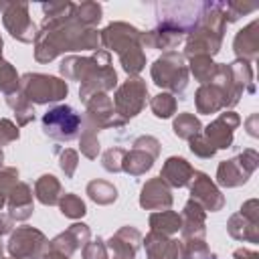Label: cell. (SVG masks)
Returning <instances> with one entry per match:
<instances>
[{
	"label": "cell",
	"mask_w": 259,
	"mask_h": 259,
	"mask_svg": "<svg viewBox=\"0 0 259 259\" xmlns=\"http://www.w3.org/2000/svg\"><path fill=\"white\" fill-rule=\"evenodd\" d=\"M99 47L97 28L79 24L73 14L63 18H42V26L34 38V59L49 63L61 53L95 51Z\"/></svg>",
	"instance_id": "cell-1"
},
{
	"label": "cell",
	"mask_w": 259,
	"mask_h": 259,
	"mask_svg": "<svg viewBox=\"0 0 259 259\" xmlns=\"http://www.w3.org/2000/svg\"><path fill=\"white\" fill-rule=\"evenodd\" d=\"M59 71L67 81H81V101H87L95 93H107L117 85V73L111 67L107 51H95L91 57H65Z\"/></svg>",
	"instance_id": "cell-2"
},
{
	"label": "cell",
	"mask_w": 259,
	"mask_h": 259,
	"mask_svg": "<svg viewBox=\"0 0 259 259\" xmlns=\"http://www.w3.org/2000/svg\"><path fill=\"white\" fill-rule=\"evenodd\" d=\"M225 28H227L225 2H202L200 16L186 38L184 55L186 57H196V55L212 57V55H217L221 51V45H223Z\"/></svg>",
	"instance_id": "cell-3"
},
{
	"label": "cell",
	"mask_w": 259,
	"mask_h": 259,
	"mask_svg": "<svg viewBox=\"0 0 259 259\" xmlns=\"http://www.w3.org/2000/svg\"><path fill=\"white\" fill-rule=\"evenodd\" d=\"M99 42L119 55L123 71L134 77L146 67V55L142 47V32L127 22H111L99 32Z\"/></svg>",
	"instance_id": "cell-4"
},
{
	"label": "cell",
	"mask_w": 259,
	"mask_h": 259,
	"mask_svg": "<svg viewBox=\"0 0 259 259\" xmlns=\"http://www.w3.org/2000/svg\"><path fill=\"white\" fill-rule=\"evenodd\" d=\"M150 73L158 87L172 93H182L188 85V67L184 63V55L176 51H166L162 57H158Z\"/></svg>",
	"instance_id": "cell-5"
},
{
	"label": "cell",
	"mask_w": 259,
	"mask_h": 259,
	"mask_svg": "<svg viewBox=\"0 0 259 259\" xmlns=\"http://www.w3.org/2000/svg\"><path fill=\"white\" fill-rule=\"evenodd\" d=\"M20 93L30 101V103H55L63 97H67V83L59 77L53 75H42V73H24L20 77Z\"/></svg>",
	"instance_id": "cell-6"
},
{
	"label": "cell",
	"mask_w": 259,
	"mask_h": 259,
	"mask_svg": "<svg viewBox=\"0 0 259 259\" xmlns=\"http://www.w3.org/2000/svg\"><path fill=\"white\" fill-rule=\"evenodd\" d=\"M81 115L71 105H57L42 115V130L49 138L59 142H71L79 136Z\"/></svg>",
	"instance_id": "cell-7"
},
{
	"label": "cell",
	"mask_w": 259,
	"mask_h": 259,
	"mask_svg": "<svg viewBox=\"0 0 259 259\" xmlns=\"http://www.w3.org/2000/svg\"><path fill=\"white\" fill-rule=\"evenodd\" d=\"M146 101H148V87L146 81L140 77H127V81H123L113 95L115 113L125 121L130 117H136L146 107Z\"/></svg>",
	"instance_id": "cell-8"
},
{
	"label": "cell",
	"mask_w": 259,
	"mask_h": 259,
	"mask_svg": "<svg viewBox=\"0 0 259 259\" xmlns=\"http://www.w3.org/2000/svg\"><path fill=\"white\" fill-rule=\"evenodd\" d=\"M257 164H259V154L249 148V150L241 152L239 156L219 164V168H217V182L221 186H227V188L241 186L255 172Z\"/></svg>",
	"instance_id": "cell-9"
},
{
	"label": "cell",
	"mask_w": 259,
	"mask_h": 259,
	"mask_svg": "<svg viewBox=\"0 0 259 259\" xmlns=\"http://www.w3.org/2000/svg\"><path fill=\"white\" fill-rule=\"evenodd\" d=\"M158 154H160V142L154 136H140L134 142V148L125 152L121 170L132 176H142L154 166Z\"/></svg>",
	"instance_id": "cell-10"
},
{
	"label": "cell",
	"mask_w": 259,
	"mask_h": 259,
	"mask_svg": "<svg viewBox=\"0 0 259 259\" xmlns=\"http://www.w3.org/2000/svg\"><path fill=\"white\" fill-rule=\"evenodd\" d=\"M49 241L38 229L18 227L8 239V253L14 259H40Z\"/></svg>",
	"instance_id": "cell-11"
},
{
	"label": "cell",
	"mask_w": 259,
	"mask_h": 259,
	"mask_svg": "<svg viewBox=\"0 0 259 259\" xmlns=\"http://www.w3.org/2000/svg\"><path fill=\"white\" fill-rule=\"evenodd\" d=\"M227 231L233 239L237 241H249L257 243L259 241V202L255 198L247 200L239 212H235L229 223Z\"/></svg>",
	"instance_id": "cell-12"
},
{
	"label": "cell",
	"mask_w": 259,
	"mask_h": 259,
	"mask_svg": "<svg viewBox=\"0 0 259 259\" xmlns=\"http://www.w3.org/2000/svg\"><path fill=\"white\" fill-rule=\"evenodd\" d=\"M2 22L6 30L20 42H32L36 38V26L30 20L28 4L26 2H8L6 10L2 12Z\"/></svg>",
	"instance_id": "cell-13"
},
{
	"label": "cell",
	"mask_w": 259,
	"mask_h": 259,
	"mask_svg": "<svg viewBox=\"0 0 259 259\" xmlns=\"http://www.w3.org/2000/svg\"><path fill=\"white\" fill-rule=\"evenodd\" d=\"M87 121H91L95 127L103 130V127H121L125 123V119H121L117 113H115V107H113V101L107 93H95L91 95L87 101Z\"/></svg>",
	"instance_id": "cell-14"
},
{
	"label": "cell",
	"mask_w": 259,
	"mask_h": 259,
	"mask_svg": "<svg viewBox=\"0 0 259 259\" xmlns=\"http://www.w3.org/2000/svg\"><path fill=\"white\" fill-rule=\"evenodd\" d=\"M190 198L196 200L204 210L217 212L225 206V196L221 194V190L217 188V184L208 178V174L204 172H194L192 180H190Z\"/></svg>",
	"instance_id": "cell-15"
},
{
	"label": "cell",
	"mask_w": 259,
	"mask_h": 259,
	"mask_svg": "<svg viewBox=\"0 0 259 259\" xmlns=\"http://www.w3.org/2000/svg\"><path fill=\"white\" fill-rule=\"evenodd\" d=\"M142 243V233L134 227H121L105 243L107 259H136V253Z\"/></svg>",
	"instance_id": "cell-16"
},
{
	"label": "cell",
	"mask_w": 259,
	"mask_h": 259,
	"mask_svg": "<svg viewBox=\"0 0 259 259\" xmlns=\"http://www.w3.org/2000/svg\"><path fill=\"white\" fill-rule=\"evenodd\" d=\"M241 123V117L235 111H225L221 113L212 123L206 125L204 130V138L208 140V144L214 150H223V148H231L233 144V134L237 130V125Z\"/></svg>",
	"instance_id": "cell-17"
},
{
	"label": "cell",
	"mask_w": 259,
	"mask_h": 259,
	"mask_svg": "<svg viewBox=\"0 0 259 259\" xmlns=\"http://www.w3.org/2000/svg\"><path fill=\"white\" fill-rule=\"evenodd\" d=\"M140 206L146 210H168L172 206V192L170 186L158 176V178H150L144 186H142V194H140Z\"/></svg>",
	"instance_id": "cell-18"
},
{
	"label": "cell",
	"mask_w": 259,
	"mask_h": 259,
	"mask_svg": "<svg viewBox=\"0 0 259 259\" xmlns=\"http://www.w3.org/2000/svg\"><path fill=\"white\" fill-rule=\"evenodd\" d=\"M148 259H182V245L178 239L150 231L144 239Z\"/></svg>",
	"instance_id": "cell-19"
},
{
	"label": "cell",
	"mask_w": 259,
	"mask_h": 259,
	"mask_svg": "<svg viewBox=\"0 0 259 259\" xmlns=\"http://www.w3.org/2000/svg\"><path fill=\"white\" fill-rule=\"evenodd\" d=\"M89 237H91L89 227L83 225V223H75L67 231H63L61 235H57L53 241H49V247L65 253L67 257H71L79 247H85V243L89 241Z\"/></svg>",
	"instance_id": "cell-20"
},
{
	"label": "cell",
	"mask_w": 259,
	"mask_h": 259,
	"mask_svg": "<svg viewBox=\"0 0 259 259\" xmlns=\"http://www.w3.org/2000/svg\"><path fill=\"white\" fill-rule=\"evenodd\" d=\"M6 202H8V217L10 221H26L32 210H34V204H32V190L26 182H18L6 196Z\"/></svg>",
	"instance_id": "cell-21"
},
{
	"label": "cell",
	"mask_w": 259,
	"mask_h": 259,
	"mask_svg": "<svg viewBox=\"0 0 259 259\" xmlns=\"http://www.w3.org/2000/svg\"><path fill=\"white\" fill-rule=\"evenodd\" d=\"M194 176V168L180 156H170L164 166H162V172H160V178L168 184V186H174V188H182V186H188L190 180Z\"/></svg>",
	"instance_id": "cell-22"
},
{
	"label": "cell",
	"mask_w": 259,
	"mask_h": 259,
	"mask_svg": "<svg viewBox=\"0 0 259 259\" xmlns=\"http://www.w3.org/2000/svg\"><path fill=\"white\" fill-rule=\"evenodd\" d=\"M233 49L235 55L239 57V61H253L259 53V20L249 22L243 30L237 32L235 40H233Z\"/></svg>",
	"instance_id": "cell-23"
},
{
	"label": "cell",
	"mask_w": 259,
	"mask_h": 259,
	"mask_svg": "<svg viewBox=\"0 0 259 259\" xmlns=\"http://www.w3.org/2000/svg\"><path fill=\"white\" fill-rule=\"evenodd\" d=\"M182 239H194V237H204V219H206V210L196 202V200H188L184 204L182 210Z\"/></svg>",
	"instance_id": "cell-24"
},
{
	"label": "cell",
	"mask_w": 259,
	"mask_h": 259,
	"mask_svg": "<svg viewBox=\"0 0 259 259\" xmlns=\"http://www.w3.org/2000/svg\"><path fill=\"white\" fill-rule=\"evenodd\" d=\"M223 107H227V99L217 83H204L196 91V109L198 113H217Z\"/></svg>",
	"instance_id": "cell-25"
},
{
	"label": "cell",
	"mask_w": 259,
	"mask_h": 259,
	"mask_svg": "<svg viewBox=\"0 0 259 259\" xmlns=\"http://www.w3.org/2000/svg\"><path fill=\"white\" fill-rule=\"evenodd\" d=\"M34 196L38 198V202H42L47 206L59 204V200L63 198V186H61L59 178L53 174H42L34 182Z\"/></svg>",
	"instance_id": "cell-26"
},
{
	"label": "cell",
	"mask_w": 259,
	"mask_h": 259,
	"mask_svg": "<svg viewBox=\"0 0 259 259\" xmlns=\"http://www.w3.org/2000/svg\"><path fill=\"white\" fill-rule=\"evenodd\" d=\"M150 229L170 237L182 229V217L174 210H156L150 214Z\"/></svg>",
	"instance_id": "cell-27"
},
{
	"label": "cell",
	"mask_w": 259,
	"mask_h": 259,
	"mask_svg": "<svg viewBox=\"0 0 259 259\" xmlns=\"http://www.w3.org/2000/svg\"><path fill=\"white\" fill-rule=\"evenodd\" d=\"M6 103H8V107L14 111L18 125H26V123H30V121L34 119V107H32V103L20 93V89H16L14 93H8V95H6Z\"/></svg>",
	"instance_id": "cell-28"
},
{
	"label": "cell",
	"mask_w": 259,
	"mask_h": 259,
	"mask_svg": "<svg viewBox=\"0 0 259 259\" xmlns=\"http://www.w3.org/2000/svg\"><path fill=\"white\" fill-rule=\"evenodd\" d=\"M83 130H81V136H79V146H81V154L89 160H95L97 154H99V140H97V134H99V127H95L91 121H83L81 123Z\"/></svg>",
	"instance_id": "cell-29"
},
{
	"label": "cell",
	"mask_w": 259,
	"mask_h": 259,
	"mask_svg": "<svg viewBox=\"0 0 259 259\" xmlns=\"http://www.w3.org/2000/svg\"><path fill=\"white\" fill-rule=\"evenodd\" d=\"M188 71L194 75L196 81H200L202 85L204 83H210L214 73H217V63L212 61V57H206V55H196V57H190V67Z\"/></svg>",
	"instance_id": "cell-30"
},
{
	"label": "cell",
	"mask_w": 259,
	"mask_h": 259,
	"mask_svg": "<svg viewBox=\"0 0 259 259\" xmlns=\"http://www.w3.org/2000/svg\"><path fill=\"white\" fill-rule=\"evenodd\" d=\"M87 194H89V198H91L93 202H97V204H111V202H115V198H117L115 186H113L111 182L99 180V178H95V180H91V182L87 184Z\"/></svg>",
	"instance_id": "cell-31"
},
{
	"label": "cell",
	"mask_w": 259,
	"mask_h": 259,
	"mask_svg": "<svg viewBox=\"0 0 259 259\" xmlns=\"http://www.w3.org/2000/svg\"><path fill=\"white\" fill-rule=\"evenodd\" d=\"M200 121H198V117L194 115V113H188V111H184V113H178V117L174 119V123H172V130H174V134L180 138V140H192L194 136H198L200 134Z\"/></svg>",
	"instance_id": "cell-32"
},
{
	"label": "cell",
	"mask_w": 259,
	"mask_h": 259,
	"mask_svg": "<svg viewBox=\"0 0 259 259\" xmlns=\"http://www.w3.org/2000/svg\"><path fill=\"white\" fill-rule=\"evenodd\" d=\"M73 18L83 24V26H89V28H95V24L101 20V4L97 2H81V4H75V12H73Z\"/></svg>",
	"instance_id": "cell-33"
},
{
	"label": "cell",
	"mask_w": 259,
	"mask_h": 259,
	"mask_svg": "<svg viewBox=\"0 0 259 259\" xmlns=\"http://www.w3.org/2000/svg\"><path fill=\"white\" fill-rule=\"evenodd\" d=\"M180 245H182V259H208L210 257L204 237L180 239Z\"/></svg>",
	"instance_id": "cell-34"
},
{
	"label": "cell",
	"mask_w": 259,
	"mask_h": 259,
	"mask_svg": "<svg viewBox=\"0 0 259 259\" xmlns=\"http://www.w3.org/2000/svg\"><path fill=\"white\" fill-rule=\"evenodd\" d=\"M18 87H20V77L16 69L8 61H4L0 55V91L8 95V93H14Z\"/></svg>",
	"instance_id": "cell-35"
},
{
	"label": "cell",
	"mask_w": 259,
	"mask_h": 259,
	"mask_svg": "<svg viewBox=\"0 0 259 259\" xmlns=\"http://www.w3.org/2000/svg\"><path fill=\"white\" fill-rule=\"evenodd\" d=\"M59 208H61V212H63L65 217H69V219H81V217L87 212L85 202L81 200V196H77V194H73V192L63 194V198L59 200Z\"/></svg>",
	"instance_id": "cell-36"
},
{
	"label": "cell",
	"mask_w": 259,
	"mask_h": 259,
	"mask_svg": "<svg viewBox=\"0 0 259 259\" xmlns=\"http://www.w3.org/2000/svg\"><path fill=\"white\" fill-rule=\"evenodd\" d=\"M150 107L156 117H170L176 111V97L172 93H158L156 97H152Z\"/></svg>",
	"instance_id": "cell-37"
},
{
	"label": "cell",
	"mask_w": 259,
	"mask_h": 259,
	"mask_svg": "<svg viewBox=\"0 0 259 259\" xmlns=\"http://www.w3.org/2000/svg\"><path fill=\"white\" fill-rule=\"evenodd\" d=\"M257 8L255 2H225V20L227 22H235L239 16L253 12Z\"/></svg>",
	"instance_id": "cell-38"
},
{
	"label": "cell",
	"mask_w": 259,
	"mask_h": 259,
	"mask_svg": "<svg viewBox=\"0 0 259 259\" xmlns=\"http://www.w3.org/2000/svg\"><path fill=\"white\" fill-rule=\"evenodd\" d=\"M123 156H125V150L123 148H109V150H105V154L101 158V164H103V168L107 172H119L121 170Z\"/></svg>",
	"instance_id": "cell-39"
},
{
	"label": "cell",
	"mask_w": 259,
	"mask_h": 259,
	"mask_svg": "<svg viewBox=\"0 0 259 259\" xmlns=\"http://www.w3.org/2000/svg\"><path fill=\"white\" fill-rule=\"evenodd\" d=\"M77 164H79V154H77L75 150H71V148H65V150L61 152L59 166H61V170L65 172L67 178H73V174H75V170H77Z\"/></svg>",
	"instance_id": "cell-40"
},
{
	"label": "cell",
	"mask_w": 259,
	"mask_h": 259,
	"mask_svg": "<svg viewBox=\"0 0 259 259\" xmlns=\"http://www.w3.org/2000/svg\"><path fill=\"white\" fill-rule=\"evenodd\" d=\"M190 142V152L194 154V156H198V158H212L214 156V148L208 144V140L202 136V134H198V136H194L192 140H188Z\"/></svg>",
	"instance_id": "cell-41"
},
{
	"label": "cell",
	"mask_w": 259,
	"mask_h": 259,
	"mask_svg": "<svg viewBox=\"0 0 259 259\" xmlns=\"http://www.w3.org/2000/svg\"><path fill=\"white\" fill-rule=\"evenodd\" d=\"M18 184V170L14 166L0 168V190L8 196V192Z\"/></svg>",
	"instance_id": "cell-42"
},
{
	"label": "cell",
	"mask_w": 259,
	"mask_h": 259,
	"mask_svg": "<svg viewBox=\"0 0 259 259\" xmlns=\"http://www.w3.org/2000/svg\"><path fill=\"white\" fill-rule=\"evenodd\" d=\"M83 259H107V249L101 239L87 241L83 247Z\"/></svg>",
	"instance_id": "cell-43"
},
{
	"label": "cell",
	"mask_w": 259,
	"mask_h": 259,
	"mask_svg": "<svg viewBox=\"0 0 259 259\" xmlns=\"http://www.w3.org/2000/svg\"><path fill=\"white\" fill-rule=\"evenodd\" d=\"M14 140H18V127L6 117L0 119V146H6Z\"/></svg>",
	"instance_id": "cell-44"
},
{
	"label": "cell",
	"mask_w": 259,
	"mask_h": 259,
	"mask_svg": "<svg viewBox=\"0 0 259 259\" xmlns=\"http://www.w3.org/2000/svg\"><path fill=\"white\" fill-rule=\"evenodd\" d=\"M40 259H69L65 253H61V251H57V249H45V253L40 255Z\"/></svg>",
	"instance_id": "cell-45"
},
{
	"label": "cell",
	"mask_w": 259,
	"mask_h": 259,
	"mask_svg": "<svg viewBox=\"0 0 259 259\" xmlns=\"http://www.w3.org/2000/svg\"><path fill=\"white\" fill-rule=\"evenodd\" d=\"M235 259H259V255L255 251H249V249H237Z\"/></svg>",
	"instance_id": "cell-46"
},
{
	"label": "cell",
	"mask_w": 259,
	"mask_h": 259,
	"mask_svg": "<svg viewBox=\"0 0 259 259\" xmlns=\"http://www.w3.org/2000/svg\"><path fill=\"white\" fill-rule=\"evenodd\" d=\"M10 229H12V221H10V217L0 214V237L6 235V233H10Z\"/></svg>",
	"instance_id": "cell-47"
},
{
	"label": "cell",
	"mask_w": 259,
	"mask_h": 259,
	"mask_svg": "<svg viewBox=\"0 0 259 259\" xmlns=\"http://www.w3.org/2000/svg\"><path fill=\"white\" fill-rule=\"evenodd\" d=\"M255 121H257V113H253L249 119H247V132L251 136H257V130H255Z\"/></svg>",
	"instance_id": "cell-48"
},
{
	"label": "cell",
	"mask_w": 259,
	"mask_h": 259,
	"mask_svg": "<svg viewBox=\"0 0 259 259\" xmlns=\"http://www.w3.org/2000/svg\"><path fill=\"white\" fill-rule=\"evenodd\" d=\"M4 204H6V194H4L2 190H0V208H2Z\"/></svg>",
	"instance_id": "cell-49"
},
{
	"label": "cell",
	"mask_w": 259,
	"mask_h": 259,
	"mask_svg": "<svg viewBox=\"0 0 259 259\" xmlns=\"http://www.w3.org/2000/svg\"><path fill=\"white\" fill-rule=\"evenodd\" d=\"M6 6H8V2H0V12H4V10H6Z\"/></svg>",
	"instance_id": "cell-50"
},
{
	"label": "cell",
	"mask_w": 259,
	"mask_h": 259,
	"mask_svg": "<svg viewBox=\"0 0 259 259\" xmlns=\"http://www.w3.org/2000/svg\"><path fill=\"white\" fill-rule=\"evenodd\" d=\"M2 162H4V152H2V148H0V168H2Z\"/></svg>",
	"instance_id": "cell-51"
},
{
	"label": "cell",
	"mask_w": 259,
	"mask_h": 259,
	"mask_svg": "<svg viewBox=\"0 0 259 259\" xmlns=\"http://www.w3.org/2000/svg\"><path fill=\"white\" fill-rule=\"evenodd\" d=\"M0 55H2V36H0Z\"/></svg>",
	"instance_id": "cell-52"
},
{
	"label": "cell",
	"mask_w": 259,
	"mask_h": 259,
	"mask_svg": "<svg viewBox=\"0 0 259 259\" xmlns=\"http://www.w3.org/2000/svg\"><path fill=\"white\" fill-rule=\"evenodd\" d=\"M0 259H4V257H2V245H0Z\"/></svg>",
	"instance_id": "cell-53"
},
{
	"label": "cell",
	"mask_w": 259,
	"mask_h": 259,
	"mask_svg": "<svg viewBox=\"0 0 259 259\" xmlns=\"http://www.w3.org/2000/svg\"><path fill=\"white\" fill-rule=\"evenodd\" d=\"M208 259H217V257H208Z\"/></svg>",
	"instance_id": "cell-54"
},
{
	"label": "cell",
	"mask_w": 259,
	"mask_h": 259,
	"mask_svg": "<svg viewBox=\"0 0 259 259\" xmlns=\"http://www.w3.org/2000/svg\"><path fill=\"white\" fill-rule=\"evenodd\" d=\"M10 259H14V257H10Z\"/></svg>",
	"instance_id": "cell-55"
}]
</instances>
